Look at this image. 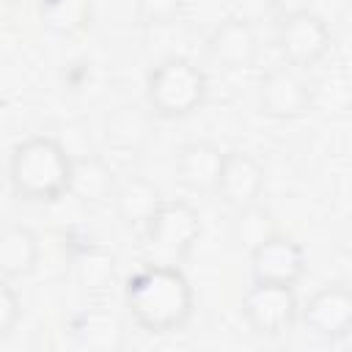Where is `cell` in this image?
I'll list each match as a JSON object with an SVG mask.
<instances>
[{
    "mask_svg": "<svg viewBox=\"0 0 352 352\" xmlns=\"http://www.w3.org/2000/svg\"><path fill=\"white\" fill-rule=\"evenodd\" d=\"M124 305L146 333H173L192 316V286L179 264H146L124 286Z\"/></svg>",
    "mask_w": 352,
    "mask_h": 352,
    "instance_id": "cell-1",
    "label": "cell"
},
{
    "mask_svg": "<svg viewBox=\"0 0 352 352\" xmlns=\"http://www.w3.org/2000/svg\"><path fill=\"white\" fill-rule=\"evenodd\" d=\"M72 154L50 135H30L11 148L8 182L22 201L47 204L66 192Z\"/></svg>",
    "mask_w": 352,
    "mask_h": 352,
    "instance_id": "cell-2",
    "label": "cell"
},
{
    "mask_svg": "<svg viewBox=\"0 0 352 352\" xmlns=\"http://www.w3.org/2000/svg\"><path fill=\"white\" fill-rule=\"evenodd\" d=\"M148 107L162 118H184L206 99V74L184 55L162 58L146 77Z\"/></svg>",
    "mask_w": 352,
    "mask_h": 352,
    "instance_id": "cell-3",
    "label": "cell"
},
{
    "mask_svg": "<svg viewBox=\"0 0 352 352\" xmlns=\"http://www.w3.org/2000/svg\"><path fill=\"white\" fill-rule=\"evenodd\" d=\"M201 214L187 201H162L143 228L148 264H182L201 236Z\"/></svg>",
    "mask_w": 352,
    "mask_h": 352,
    "instance_id": "cell-4",
    "label": "cell"
},
{
    "mask_svg": "<svg viewBox=\"0 0 352 352\" xmlns=\"http://www.w3.org/2000/svg\"><path fill=\"white\" fill-rule=\"evenodd\" d=\"M275 44H278V52L283 55V60L289 66L308 69V66L319 63L330 52L333 33H330L327 22L316 11L294 8V11H286L278 19Z\"/></svg>",
    "mask_w": 352,
    "mask_h": 352,
    "instance_id": "cell-5",
    "label": "cell"
},
{
    "mask_svg": "<svg viewBox=\"0 0 352 352\" xmlns=\"http://www.w3.org/2000/svg\"><path fill=\"white\" fill-rule=\"evenodd\" d=\"M258 110L275 121H294L302 118L314 107V85L297 66H272L258 80Z\"/></svg>",
    "mask_w": 352,
    "mask_h": 352,
    "instance_id": "cell-6",
    "label": "cell"
},
{
    "mask_svg": "<svg viewBox=\"0 0 352 352\" xmlns=\"http://www.w3.org/2000/svg\"><path fill=\"white\" fill-rule=\"evenodd\" d=\"M242 314L256 336L278 338L294 324L300 300L294 294V286L253 280V286L242 297Z\"/></svg>",
    "mask_w": 352,
    "mask_h": 352,
    "instance_id": "cell-7",
    "label": "cell"
},
{
    "mask_svg": "<svg viewBox=\"0 0 352 352\" xmlns=\"http://www.w3.org/2000/svg\"><path fill=\"white\" fill-rule=\"evenodd\" d=\"M305 330L322 341L346 338L352 330V292L344 283H327L316 289L297 314Z\"/></svg>",
    "mask_w": 352,
    "mask_h": 352,
    "instance_id": "cell-8",
    "label": "cell"
},
{
    "mask_svg": "<svg viewBox=\"0 0 352 352\" xmlns=\"http://www.w3.org/2000/svg\"><path fill=\"white\" fill-rule=\"evenodd\" d=\"M250 275L264 283L294 286L305 275V250L294 236L272 231L250 248Z\"/></svg>",
    "mask_w": 352,
    "mask_h": 352,
    "instance_id": "cell-9",
    "label": "cell"
},
{
    "mask_svg": "<svg viewBox=\"0 0 352 352\" xmlns=\"http://www.w3.org/2000/svg\"><path fill=\"white\" fill-rule=\"evenodd\" d=\"M264 182H267L264 165L250 151L231 148L223 157V168H220L214 192L231 209H245V206L258 204V198L264 192Z\"/></svg>",
    "mask_w": 352,
    "mask_h": 352,
    "instance_id": "cell-10",
    "label": "cell"
},
{
    "mask_svg": "<svg viewBox=\"0 0 352 352\" xmlns=\"http://www.w3.org/2000/svg\"><path fill=\"white\" fill-rule=\"evenodd\" d=\"M206 55L220 69L228 72L248 69L258 55V36L245 16H226L209 33Z\"/></svg>",
    "mask_w": 352,
    "mask_h": 352,
    "instance_id": "cell-11",
    "label": "cell"
},
{
    "mask_svg": "<svg viewBox=\"0 0 352 352\" xmlns=\"http://www.w3.org/2000/svg\"><path fill=\"white\" fill-rule=\"evenodd\" d=\"M116 173L110 168V162L99 154H77L72 157L69 165V182H66V192L72 198H77L85 206H102L107 201H113L116 192Z\"/></svg>",
    "mask_w": 352,
    "mask_h": 352,
    "instance_id": "cell-12",
    "label": "cell"
},
{
    "mask_svg": "<svg viewBox=\"0 0 352 352\" xmlns=\"http://www.w3.org/2000/svg\"><path fill=\"white\" fill-rule=\"evenodd\" d=\"M226 151L212 140H190L176 151V176L192 192H214Z\"/></svg>",
    "mask_w": 352,
    "mask_h": 352,
    "instance_id": "cell-13",
    "label": "cell"
},
{
    "mask_svg": "<svg viewBox=\"0 0 352 352\" xmlns=\"http://www.w3.org/2000/svg\"><path fill=\"white\" fill-rule=\"evenodd\" d=\"M162 201L165 198H162L160 187L146 176H126L124 182L116 184V192H113L118 217L124 220V226H129L135 231H143L148 226V220L162 206Z\"/></svg>",
    "mask_w": 352,
    "mask_h": 352,
    "instance_id": "cell-14",
    "label": "cell"
},
{
    "mask_svg": "<svg viewBox=\"0 0 352 352\" xmlns=\"http://www.w3.org/2000/svg\"><path fill=\"white\" fill-rule=\"evenodd\" d=\"M72 267L77 286L94 297H104L116 283V256L96 242L80 245L72 256Z\"/></svg>",
    "mask_w": 352,
    "mask_h": 352,
    "instance_id": "cell-15",
    "label": "cell"
},
{
    "mask_svg": "<svg viewBox=\"0 0 352 352\" xmlns=\"http://www.w3.org/2000/svg\"><path fill=\"white\" fill-rule=\"evenodd\" d=\"M38 264V239L28 226H0V275L25 278Z\"/></svg>",
    "mask_w": 352,
    "mask_h": 352,
    "instance_id": "cell-16",
    "label": "cell"
},
{
    "mask_svg": "<svg viewBox=\"0 0 352 352\" xmlns=\"http://www.w3.org/2000/svg\"><path fill=\"white\" fill-rule=\"evenodd\" d=\"M151 135V116L140 104H118L104 116V138L118 151H140Z\"/></svg>",
    "mask_w": 352,
    "mask_h": 352,
    "instance_id": "cell-17",
    "label": "cell"
},
{
    "mask_svg": "<svg viewBox=\"0 0 352 352\" xmlns=\"http://www.w3.org/2000/svg\"><path fill=\"white\" fill-rule=\"evenodd\" d=\"M72 338L88 352H116L124 346V327L110 311H82L72 322Z\"/></svg>",
    "mask_w": 352,
    "mask_h": 352,
    "instance_id": "cell-18",
    "label": "cell"
},
{
    "mask_svg": "<svg viewBox=\"0 0 352 352\" xmlns=\"http://www.w3.org/2000/svg\"><path fill=\"white\" fill-rule=\"evenodd\" d=\"M91 0H41L38 16L55 36H77L91 22Z\"/></svg>",
    "mask_w": 352,
    "mask_h": 352,
    "instance_id": "cell-19",
    "label": "cell"
},
{
    "mask_svg": "<svg viewBox=\"0 0 352 352\" xmlns=\"http://www.w3.org/2000/svg\"><path fill=\"white\" fill-rule=\"evenodd\" d=\"M234 212H236V220H234V236H236L239 245H248V250H250L256 242H261L264 236H270V234L275 231L272 217H270L258 204L245 206V209H234Z\"/></svg>",
    "mask_w": 352,
    "mask_h": 352,
    "instance_id": "cell-20",
    "label": "cell"
},
{
    "mask_svg": "<svg viewBox=\"0 0 352 352\" xmlns=\"http://www.w3.org/2000/svg\"><path fill=\"white\" fill-rule=\"evenodd\" d=\"M184 3H187V0H135L140 19L148 22V25H165V22H173V19L182 14Z\"/></svg>",
    "mask_w": 352,
    "mask_h": 352,
    "instance_id": "cell-21",
    "label": "cell"
},
{
    "mask_svg": "<svg viewBox=\"0 0 352 352\" xmlns=\"http://www.w3.org/2000/svg\"><path fill=\"white\" fill-rule=\"evenodd\" d=\"M19 314H22L19 297H16V292L8 286V278L0 275V338H6V336L16 327Z\"/></svg>",
    "mask_w": 352,
    "mask_h": 352,
    "instance_id": "cell-22",
    "label": "cell"
}]
</instances>
